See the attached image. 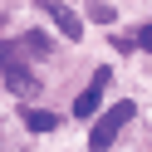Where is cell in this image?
<instances>
[{
  "label": "cell",
  "mask_w": 152,
  "mask_h": 152,
  "mask_svg": "<svg viewBox=\"0 0 152 152\" xmlns=\"http://www.w3.org/2000/svg\"><path fill=\"white\" fill-rule=\"evenodd\" d=\"M5 83H10L15 93H39V79H34V74H20V69L5 74Z\"/></svg>",
  "instance_id": "6"
},
{
  "label": "cell",
  "mask_w": 152,
  "mask_h": 152,
  "mask_svg": "<svg viewBox=\"0 0 152 152\" xmlns=\"http://www.w3.org/2000/svg\"><path fill=\"white\" fill-rule=\"evenodd\" d=\"M20 59H25V39H0V74L20 69Z\"/></svg>",
  "instance_id": "4"
},
{
  "label": "cell",
  "mask_w": 152,
  "mask_h": 152,
  "mask_svg": "<svg viewBox=\"0 0 152 152\" xmlns=\"http://www.w3.org/2000/svg\"><path fill=\"white\" fill-rule=\"evenodd\" d=\"M132 113H137V108H132V103H113V108L103 113L98 123H93V132H88V147H93V152H103V147H113V142H118V132H123V128H128V123H132Z\"/></svg>",
  "instance_id": "1"
},
{
  "label": "cell",
  "mask_w": 152,
  "mask_h": 152,
  "mask_svg": "<svg viewBox=\"0 0 152 152\" xmlns=\"http://www.w3.org/2000/svg\"><path fill=\"white\" fill-rule=\"evenodd\" d=\"M39 10L49 15V20L59 25V30L69 34V39H83V25H79V15H69V10H64V5H59V0H39Z\"/></svg>",
  "instance_id": "3"
},
{
  "label": "cell",
  "mask_w": 152,
  "mask_h": 152,
  "mask_svg": "<svg viewBox=\"0 0 152 152\" xmlns=\"http://www.w3.org/2000/svg\"><path fill=\"white\" fill-rule=\"evenodd\" d=\"M88 15H93V20H103V25H108V20H113V5H103V0H98V5H93Z\"/></svg>",
  "instance_id": "8"
},
{
  "label": "cell",
  "mask_w": 152,
  "mask_h": 152,
  "mask_svg": "<svg viewBox=\"0 0 152 152\" xmlns=\"http://www.w3.org/2000/svg\"><path fill=\"white\" fill-rule=\"evenodd\" d=\"M54 123H59V118H54L49 108H25V128H30V132H54Z\"/></svg>",
  "instance_id": "5"
},
{
  "label": "cell",
  "mask_w": 152,
  "mask_h": 152,
  "mask_svg": "<svg viewBox=\"0 0 152 152\" xmlns=\"http://www.w3.org/2000/svg\"><path fill=\"white\" fill-rule=\"evenodd\" d=\"M25 49H34V54H44V49H49V39H44V34H25Z\"/></svg>",
  "instance_id": "7"
},
{
  "label": "cell",
  "mask_w": 152,
  "mask_h": 152,
  "mask_svg": "<svg viewBox=\"0 0 152 152\" xmlns=\"http://www.w3.org/2000/svg\"><path fill=\"white\" fill-rule=\"evenodd\" d=\"M108 79H113V69L103 64V69L93 74V83L79 93V98H74V118H93V113H98V103H103V88H108Z\"/></svg>",
  "instance_id": "2"
},
{
  "label": "cell",
  "mask_w": 152,
  "mask_h": 152,
  "mask_svg": "<svg viewBox=\"0 0 152 152\" xmlns=\"http://www.w3.org/2000/svg\"><path fill=\"white\" fill-rule=\"evenodd\" d=\"M0 25H5V15H0Z\"/></svg>",
  "instance_id": "10"
},
{
  "label": "cell",
  "mask_w": 152,
  "mask_h": 152,
  "mask_svg": "<svg viewBox=\"0 0 152 152\" xmlns=\"http://www.w3.org/2000/svg\"><path fill=\"white\" fill-rule=\"evenodd\" d=\"M137 44H142V49H152V25H142V30H137Z\"/></svg>",
  "instance_id": "9"
}]
</instances>
